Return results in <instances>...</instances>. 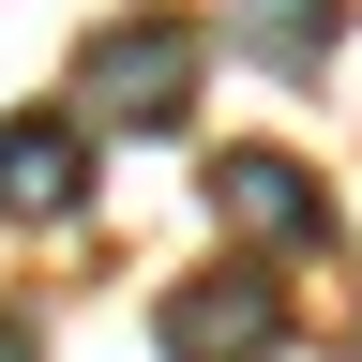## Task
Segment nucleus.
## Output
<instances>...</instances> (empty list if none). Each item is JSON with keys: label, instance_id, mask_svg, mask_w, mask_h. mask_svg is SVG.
Here are the masks:
<instances>
[{"label": "nucleus", "instance_id": "1", "mask_svg": "<svg viewBox=\"0 0 362 362\" xmlns=\"http://www.w3.org/2000/svg\"><path fill=\"white\" fill-rule=\"evenodd\" d=\"M197 61H211V30L151 0V16H106V30L76 45V90H90V121H106V136H181Z\"/></svg>", "mask_w": 362, "mask_h": 362}, {"label": "nucleus", "instance_id": "2", "mask_svg": "<svg viewBox=\"0 0 362 362\" xmlns=\"http://www.w3.org/2000/svg\"><path fill=\"white\" fill-rule=\"evenodd\" d=\"M272 347H287L272 272H181L166 287V362H272Z\"/></svg>", "mask_w": 362, "mask_h": 362}, {"label": "nucleus", "instance_id": "3", "mask_svg": "<svg viewBox=\"0 0 362 362\" xmlns=\"http://www.w3.org/2000/svg\"><path fill=\"white\" fill-rule=\"evenodd\" d=\"M211 211L226 226H242V242H272V257H317V242H332V181H317L302 151H211Z\"/></svg>", "mask_w": 362, "mask_h": 362}, {"label": "nucleus", "instance_id": "4", "mask_svg": "<svg viewBox=\"0 0 362 362\" xmlns=\"http://www.w3.org/2000/svg\"><path fill=\"white\" fill-rule=\"evenodd\" d=\"M61 211H90V121L30 106L0 121V226H61Z\"/></svg>", "mask_w": 362, "mask_h": 362}, {"label": "nucleus", "instance_id": "5", "mask_svg": "<svg viewBox=\"0 0 362 362\" xmlns=\"http://www.w3.org/2000/svg\"><path fill=\"white\" fill-rule=\"evenodd\" d=\"M242 61H272V76H317L332 61V30H347V0H242Z\"/></svg>", "mask_w": 362, "mask_h": 362}, {"label": "nucleus", "instance_id": "6", "mask_svg": "<svg viewBox=\"0 0 362 362\" xmlns=\"http://www.w3.org/2000/svg\"><path fill=\"white\" fill-rule=\"evenodd\" d=\"M0 362H30V317H0Z\"/></svg>", "mask_w": 362, "mask_h": 362}, {"label": "nucleus", "instance_id": "7", "mask_svg": "<svg viewBox=\"0 0 362 362\" xmlns=\"http://www.w3.org/2000/svg\"><path fill=\"white\" fill-rule=\"evenodd\" d=\"M347 347H362V332H347Z\"/></svg>", "mask_w": 362, "mask_h": 362}]
</instances>
